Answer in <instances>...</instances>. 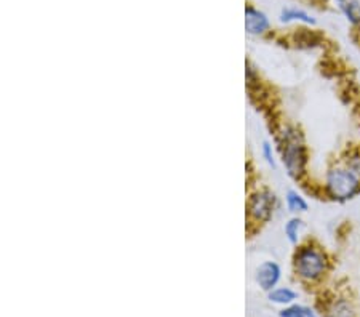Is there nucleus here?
<instances>
[{
    "label": "nucleus",
    "mask_w": 360,
    "mask_h": 317,
    "mask_svg": "<svg viewBox=\"0 0 360 317\" xmlns=\"http://www.w3.org/2000/svg\"><path fill=\"white\" fill-rule=\"evenodd\" d=\"M278 144L283 167L290 176L298 180L306 173L307 165V149L303 135L293 127H285L278 135Z\"/></svg>",
    "instance_id": "obj_1"
},
{
    "label": "nucleus",
    "mask_w": 360,
    "mask_h": 317,
    "mask_svg": "<svg viewBox=\"0 0 360 317\" xmlns=\"http://www.w3.org/2000/svg\"><path fill=\"white\" fill-rule=\"evenodd\" d=\"M328 257L321 247L306 244L298 247L293 255V269L298 278L307 282H314L323 278L328 271Z\"/></svg>",
    "instance_id": "obj_2"
},
{
    "label": "nucleus",
    "mask_w": 360,
    "mask_h": 317,
    "mask_svg": "<svg viewBox=\"0 0 360 317\" xmlns=\"http://www.w3.org/2000/svg\"><path fill=\"white\" fill-rule=\"evenodd\" d=\"M325 191L336 202H347L360 194V178L346 165L332 167L325 175Z\"/></svg>",
    "instance_id": "obj_3"
},
{
    "label": "nucleus",
    "mask_w": 360,
    "mask_h": 317,
    "mask_svg": "<svg viewBox=\"0 0 360 317\" xmlns=\"http://www.w3.org/2000/svg\"><path fill=\"white\" fill-rule=\"evenodd\" d=\"M277 198L274 193L268 189H261V191L253 193L250 195L247 210L250 218H253L258 223H268L276 212Z\"/></svg>",
    "instance_id": "obj_4"
},
{
    "label": "nucleus",
    "mask_w": 360,
    "mask_h": 317,
    "mask_svg": "<svg viewBox=\"0 0 360 317\" xmlns=\"http://www.w3.org/2000/svg\"><path fill=\"white\" fill-rule=\"evenodd\" d=\"M257 282L258 285L266 292H271L272 288H276L278 280L282 278V269L276 261H264L259 264L257 269Z\"/></svg>",
    "instance_id": "obj_5"
},
{
    "label": "nucleus",
    "mask_w": 360,
    "mask_h": 317,
    "mask_svg": "<svg viewBox=\"0 0 360 317\" xmlns=\"http://www.w3.org/2000/svg\"><path fill=\"white\" fill-rule=\"evenodd\" d=\"M271 26V22L268 20V16H266L263 11L252 7V5H248L245 8V29L248 34H252V36H261V34H264L268 31Z\"/></svg>",
    "instance_id": "obj_6"
},
{
    "label": "nucleus",
    "mask_w": 360,
    "mask_h": 317,
    "mask_svg": "<svg viewBox=\"0 0 360 317\" xmlns=\"http://www.w3.org/2000/svg\"><path fill=\"white\" fill-rule=\"evenodd\" d=\"M341 13L346 16V20L352 26L360 25V2L359 0H335Z\"/></svg>",
    "instance_id": "obj_7"
},
{
    "label": "nucleus",
    "mask_w": 360,
    "mask_h": 317,
    "mask_svg": "<svg viewBox=\"0 0 360 317\" xmlns=\"http://www.w3.org/2000/svg\"><path fill=\"white\" fill-rule=\"evenodd\" d=\"M296 292L288 287H278L272 288L269 292V299L276 304H283V306H290L296 299Z\"/></svg>",
    "instance_id": "obj_8"
},
{
    "label": "nucleus",
    "mask_w": 360,
    "mask_h": 317,
    "mask_svg": "<svg viewBox=\"0 0 360 317\" xmlns=\"http://www.w3.org/2000/svg\"><path fill=\"white\" fill-rule=\"evenodd\" d=\"M281 21L282 22L300 21V22H304V25H316V20L312 18L307 11L300 10V8H283L281 13Z\"/></svg>",
    "instance_id": "obj_9"
},
{
    "label": "nucleus",
    "mask_w": 360,
    "mask_h": 317,
    "mask_svg": "<svg viewBox=\"0 0 360 317\" xmlns=\"http://www.w3.org/2000/svg\"><path fill=\"white\" fill-rule=\"evenodd\" d=\"M304 228V221L301 220L300 216H293L290 218V220L285 223V226H283V231H285V238L288 239V242L292 245L298 244V240L301 238V231Z\"/></svg>",
    "instance_id": "obj_10"
},
{
    "label": "nucleus",
    "mask_w": 360,
    "mask_h": 317,
    "mask_svg": "<svg viewBox=\"0 0 360 317\" xmlns=\"http://www.w3.org/2000/svg\"><path fill=\"white\" fill-rule=\"evenodd\" d=\"M285 202H287V209L292 212V213H304L309 209V205H307L306 199L301 195L298 191H293V189H290L285 194Z\"/></svg>",
    "instance_id": "obj_11"
},
{
    "label": "nucleus",
    "mask_w": 360,
    "mask_h": 317,
    "mask_svg": "<svg viewBox=\"0 0 360 317\" xmlns=\"http://www.w3.org/2000/svg\"><path fill=\"white\" fill-rule=\"evenodd\" d=\"M281 317H319L314 311L301 304H290L285 309L281 311Z\"/></svg>",
    "instance_id": "obj_12"
},
{
    "label": "nucleus",
    "mask_w": 360,
    "mask_h": 317,
    "mask_svg": "<svg viewBox=\"0 0 360 317\" xmlns=\"http://www.w3.org/2000/svg\"><path fill=\"white\" fill-rule=\"evenodd\" d=\"M345 165L360 178V149H356V151L349 153L347 159L345 160Z\"/></svg>",
    "instance_id": "obj_13"
},
{
    "label": "nucleus",
    "mask_w": 360,
    "mask_h": 317,
    "mask_svg": "<svg viewBox=\"0 0 360 317\" xmlns=\"http://www.w3.org/2000/svg\"><path fill=\"white\" fill-rule=\"evenodd\" d=\"M261 151H263V157L266 159V162H268L271 167H276V159H274V153H272L271 144L263 143V148H261Z\"/></svg>",
    "instance_id": "obj_14"
}]
</instances>
